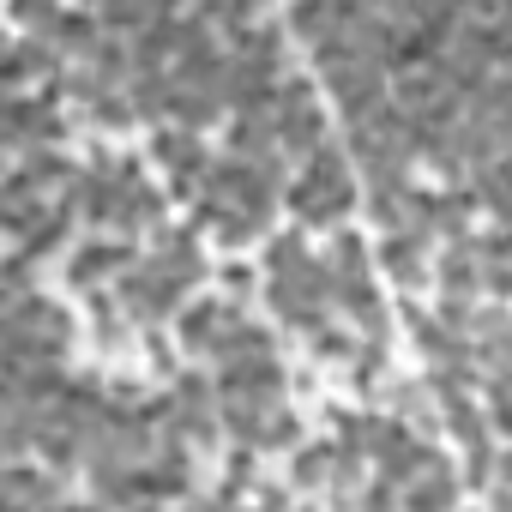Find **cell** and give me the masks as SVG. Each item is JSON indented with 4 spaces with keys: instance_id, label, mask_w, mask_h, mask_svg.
Wrapping results in <instances>:
<instances>
[{
    "instance_id": "14",
    "label": "cell",
    "mask_w": 512,
    "mask_h": 512,
    "mask_svg": "<svg viewBox=\"0 0 512 512\" xmlns=\"http://www.w3.org/2000/svg\"><path fill=\"white\" fill-rule=\"evenodd\" d=\"M338 476V440H314L290 458V488H332Z\"/></svg>"
},
{
    "instance_id": "18",
    "label": "cell",
    "mask_w": 512,
    "mask_h": 512,
    "mask_svg": "<svg viewBox=\"0 0 512 512\" xmlns=\"http://www.w3.org/2000/svg\"><path fill=\"white\" fill-rule=\"evenodd\" d=\"M308 350H314V362H344V368H350L362 344H356V332H350V326H320V332L308 338Z\"/></svg>"
},
{
    "instance_id": "3",
    "label": "cell",
    "mask_w": 512,
    "mask_h": 512,
    "mask_svg": "<svg viewBox=\"0 0 512 512\" xmlns=\"http://www.w3.org/2000/svg\"><path fill=\"white\" fill-rule=\"evenodd\" d=\"M284 205H290V217H296L302 229H338V223L356 211V181H350V187H320V181L296 175L290 193H284Z\"/></svg>"
},
{
    "instance_id": "20",
    "label": "cell",
    "mask_w": 512,
    "mask_h": 512,
    "mask_svg": "<svg viewBox=\"0 0 512 512\" xmlns=\"http://www.w3.org/2000/svg\"><path fill=\"white\" fill-rule=\"evenodd\" d=\"M464 482L494 494V482H500V452H494V440H476V446H464Z\"/></svg>"
},
{
    "instance_id": "15",
    "label": "cell",
    "mask_w": 512,
    "mask_h": 512,
    "mask_svg": "<svg viewBox=\"0 0 512 512\" xmlns=\"http://www.w3.org/2000/svg\"><path fill=\"white\" fill-rule=\"evenodd\" d=\"M392 416H398L404 428H434L440 410H434L428 380H392Z\"/></svg>"
},
{
    "instance_id": "1",
    "label": "cell",
    "mask_w": 512,
    "mask_h": 512,
    "mask_svg": "<svg viewBox=\"0 0 512 512\" xmlns=\"http://www.w3.org/2000/svg\"><path fill=\"white\" fill-rule=\"evenodd\" d=\"M133 266H145L139 253H133V241H121V235H85L67 253V284L85 290V296H97V290H115Z\"/></svg>"
},
{
    "instance_id": "11",
    "label": "cell",
    "mask_w": 512,
    "mask_h": 512,
    "mask_svg": "<svg viewBox=\"0 0 512 512\" xmlns=\"http://www.w3.org/2000/svg\"><path fill=\"white\" fill-rule=\"evenodd\" d=\"M163 13H169V7H157V0H103V7H97L103 31H109V37H127V43H139Z\"/></svg>"
},
{
    "instance_id": "17",
    "label": "cell",
    "mask_w": 512,
    "mask_h": 512,
    "mask_svg": "<svg viewBox=\"0 0 512 512\" xmlns=\"http://www.w3.org/2000/svg\"><path fill=\"white\" fill-rule=\"evenodd\" d=\"M85 121H91L97 133H127V127H139V109H133L127 91H109V97H97V103L85 109Z\"/></svg>"
},
{
    "instance_id": "7",
    "label": "cell",
    "mask_w": 512,
    "mask_h": 512,
    "mask_svg": "<svg viewBox=\"0 0 512 512\" xmlns=\"http://www.w3.org/2000/svg\"><path fill=\"white\" fill-rule=\"evenodd\" d=\"M320 145H332V115H326V103H308V109H284V115H278V151H284V157L308 163Z\"/></svg>"
},
{
    "instance_id": "22",
    "label": "cell",
    "mask_w": 512,
    "mask_h": 512,
    "mask_svg": "<svg viewBox=\"0 0 512 512\" xmlns=\"http://www.w3.org/2000/svg\"><path fill=\"white\" fill-rule=\"evenodd\" d=\"M247 512H296L290 506V482H260L253 500H247Z\"/></svg>"
},
{
    "instance_id": "5",
    "label": "cell",
    "mask_w": 512,
    "mask_h": 512,
    "mask_svg": "<svg viewBox=\"0 0 512 512\" xmlns=\"http://www.w3.org/2000/svg\"><path fill=\"white\" fill-rule=\"evenodd\" d=\"M338 314L362 344H386V332H392V308L374 284H338Z\"/></svg>"
},
{
    "instance_id": "12",
    "label": "cell",
    "mask_w": 512,
    "mask_h": 512,
    "mask_svg": "<svg viewBox=\"0 0 512 512\" xmlns=\"http://www.w3.org/2000/svg\"><path fill=\"white\" fill-rule=\"evenodd\" d=\"M368 266H374V253H368V235L356 229H338L332 247H326V272L338 284H368Z\"/></svg>"
},
{
    "instance_id": "21",
    "label": "cell",
    "mask_w": 512,
    "mask_h": 512,
    "mask_svg": "<svg viewBox=\"0 0 512 512\" xmlns=\"http://www.w3.org/2000/svg\"><path fill=\"white\" fill-rule=\"evenodd\" d=\"M217 284H223V302H247L253 296V266H241V260H229V266H217Z\"/></svg>"
},
{
    "instance_id": "24",
    "label": "cell",
    "mask_w": 512,
    "mask_h": 512,
    "mask_svg": "<svg viewBox=\"0 0 512 512\" xmlns=\"http://www.w3.org/2000/svg\"><path fill=\"white\" fill-rule=\"evenodd\" d=\"M296 512H326V506H296Z\"/></svg>"
},
{
    "instance_id": "19",
    "label": "cell",
    "mask_w": 512,
    "mask_h": 512,
    "mask_svg": "<svg viewBox=\"0 0 512 512\" xmlns=\"http://www.w3.org/2000/svg\"><path fill=\"white\" fill-rule=\"evenodd\" d=\"M260 452H290V458H296V452H302V416L278 404V410L266 416V440H260Z\"/></svg>"
},
{
    "instance_id": "9",
    "label": "cell",
    "mask_w": 512,
    "mask_h": 512,
    "mask_svg": "<svg viewBox=\"0 0 512 512\" xmlns=\"http://www.w3.org/2000/svg\"><path fill=\"white\" fill-rule=\"evenodd\" d=\"M458 488H464V476L446 458H434L416 482H404V512H452L458 506Z\"/></svg>"
},
{
    "instance_id": "2",
    "label": "cell",
    "mask_w": 512,
    "mask_h": 512,
    "mask_svg": "<svg viewBox=\"0 0 512 512\" xmlns=\"http://www.w3.org/2000/svg\"><path fill=\"white\" fill-rule=\"evenodd\" d=\"M115 302H121V314L133 320V326H157V320H181V308H187V290L181 284H169L151 260L145 266H133L121 284H115Z\"/></svg>"
},
{
    "instance_id": "10",
    "label": "cell",
    "mask_w": 512,
    "mask_h": 512,
    "mask_svg": "<svg viewBox=\"0 0 512 512\" xmlns=\"http://www.w3.org/2000/svg\"><path fill=\"white\" fill-rule=\"evenodd\" d=\"M476 211H482V199H476L470 187H440V193H434V241H440V247H446V241H470Z\"/></svg>"
},
{
    "instance_id": "4",
    "label": "cell",
    "mask_w": 512,
    "mask_h": 512,
    "mask_svg": "<svg viewBox=\"0 0 512 512\" xmlns=\"http://www.w3.org/2000/svg\"><path fill=\"white\" fill-rule=\"evenodd\" d=\"M151 266L169 278V284H181V290H193L211 266H205V247H199V229L187 223V229H157L151 235Z\"/></svg>"
},
{
    "instance_id": "16",
    "label": "cell",
    "mask_w": 512,
    "mask_h": 512,
    "mask_svg": "<svg viewBox=\"0 0 512 512\" xmlns=\"http://www.w3.org/2000/svg\"><path fill=\"white\" fill-rule=\"evenodd\" d=\"M308 266H314V253H308L302 229H278V235L266 241V272H272V278H296V272H308Z\"/></svg>"
},
{
    "instance_id": "8",
    "label": "cell",
    "mask_w": 512,
    "mask_h": 512,
    "mask_svg": "<svg viewBox=\"0 0 512 512\" xmlns=\"http://www.w3.org/2000/svg\"><path fill=\"white\" fill-rule=\"evenodd\" d=\"M428 247H434V241H422V235H386L374 260L386 266V278H392V284L422 290V284L434 278V253H428Z\"/></svg>"
},
{
    "instance_id": "23",
    "label": "cell",
    "mask_w": 512,
    "mask_h": 512,
    "mask_svg": "<svg viewBox=\"0 0 512 512\" xmlns=\"http://www.w3.org/2000/svg\"><path fill=\"white\" fill-rule=\"evenodd\" d=\"M145 356H151V368H157V374H175V350H169V344H163L157 332L145 338Z\"/></svg>"
},
{
    "instance_id": "6",
    "label": "cell",
    "mask_w": 512,
    "mask_h": 512,
    "mask_svg": "<svg viewBox=\"0 0 512 512\" xmlns=\"http://www.w3.org/2000/svg\"><path fill=\"white\" fill-rule=\"evenodd\" d=\"M482 278H488V266H482L476 241H446V247L434 253V284H440L446 296H470V302H482Z\"/></svg>"
},
{
    "instance_id": "13",
    "label": "cell",
    "mask_w": 512,
    "mask_h": 512,
    "mask_svg": "<svg viewBox=\"0 0 512 512\" xmlns=\"http://www.w3.org/2000/svg\"><path fill=\"white\" fill-rule=\"evenodd\" d=\"M229 103L205 85H175V109H169V127H187V133H205Z\"/></svg>"
}]
</instances>
